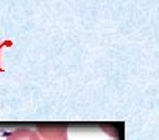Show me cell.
<instances>
[{"instance_id":"obj_2","label":"cell","mask_w":159,"mask_h":140,"mask_svg":"<svg viewBox=\"0 0 159 140\" xmlns=\"http://www.w3.org/2000/svg\"><path fill=\"white\" fill-rule=\"evenodd\" d=\"M7 140H41L39 134L36 132V129L31 128H19L13 132L8 134Z\"/></svg>"},{"instance_id":"obj_1","label":"cell","mask_w":159,"mask_h":140,"mask_svg":"<svg viewBox=\"0 0 159 140\" xmlns=\"http://www.w3.org/2000/svg\"><path fill=\"white\" fill-rule=\"evenodd\" d=\"M41 140H69L64 126H41L36 129Z\"/></svg>"}]
</instances>
